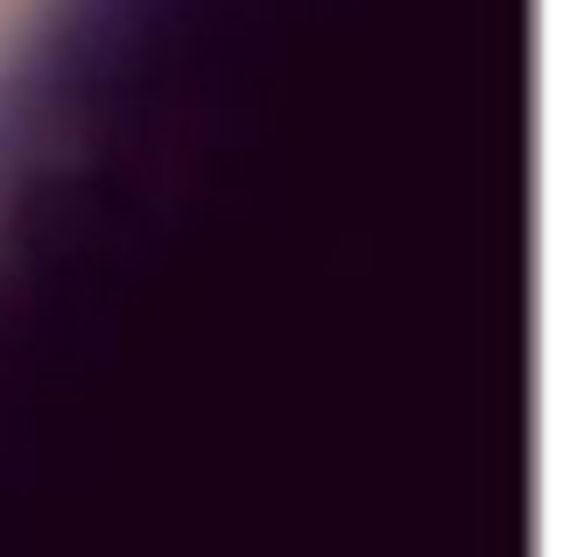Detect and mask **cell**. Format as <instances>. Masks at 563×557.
<instances>
[]
</instances>
